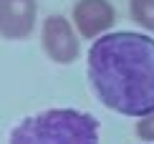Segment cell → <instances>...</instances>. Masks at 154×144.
<instances>
[{"label":"cell","mask_w":154,"mask_h":144,"mask_svg":"<svg viewBox=\"0 0 154 144\" xmlns=\"http://www.w3.org/2000/svg\"><path fill=\"white\" fill-rule=\"evenodd\" d=\"M73 23L83 38H96L114 25V8L106 0H79L73 5Z\"/></svg>","instance_id":"5"},{"label":"cell","mask_w":154,"mask_h":144,"mask_svg":"<svg viewBox=\"0 0 154 144\" xmlns=\"http://www.w3.org/2000/svg\"><path fill=\"white\" fill-rule=\"evenodd\" d=\"M88 81L109 109L124 116L154 111V38L142 33L101 36L88 51Z\"/></svg>","instance_id":"1"},{"label":"cell","mask_w":154,"mask_h":144,"mask_svg":"<svg viewBox=\"0 0 154 144\" xmlns=\"http://www.w3.org/2000/svg\"><path fill=\"white\" fill-rule=\"evenodd\" d=\"M43 45L56 63H73L79 56V38L66 18L51 15L43 25Z\"/></svg>","instance_id":"3"},{"label":"cell","mask_w":154,"mask_h":144,"mask_svg":"<svg viewBox=\"0 0 154 144\" xmlns=\"http://www.w3.org/2000/svg\"><path fill=\"white\" fill-rule=\"evenodd\" d=\"M10 144H99V121L73 109H51L20 121Z\"/></svg>","instance_id":"2"},{"label":"cell","mask_w":154,"mask_h":144,"mask_svg":"<svg viewBox=\"0 0 154 144\" xmlns=\"http://www.w3.org/2000/svg\"><path fill=\"white\" fill-rule=\"evenodd\" d=\"M35 25V0H0V36L18 41Z\"/></svg>","instance_id":"4"},{"label":"cell","mask_w":154,"mask_h":144,"mask_svg":"<svg viewBox=\"0 0 154 144\" xmlns=\"http://www.w3.org/2000/svg\"><path fill=\"white\" fill-rule=\"evenodd\" d=\"M137 134L142 136V139H146V142H154V111L139 119V124H137Z\"/></svg>","instance_id":"7"},{"label":"cell","mask_w":154,"mask_h":144,"mask_svg":"<svg viewBox=\"0 0 154 144\" xmlns=\"http://www.w3.org/2000/svg\"><path fill=\"white\" fill-rule=\"evenodd\" d=\"M129 8L134 23L146 30H154V0H131Z\"/></svg>","instance_id":"6"}]
</instances>
